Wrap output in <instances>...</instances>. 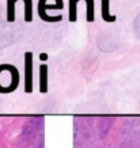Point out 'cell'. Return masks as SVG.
Here are the masks:
<instances>
[{
  "mask_svg": "<svg viewBox=\"0 0 140 148\" xmlns=\"http://www.w3.org/2000/svg\"><path fill=\"white\" fill-rule=\"evenodd\" d=\"M25 92H33V53H25Z\"/></svg>",
  "mask_w": 140,
  "mask_h": 148,
  "instance_id": "cell-3",
  "label": "cell"
},
{
  "mask_svg": "<svg viewBox=\"0 0 140 148\" xmlns=\"http://www.w3.org/2000/svg\"><path fill=\"white\" fill-rule=\"evenodd\" d=\"M19 84V72L16 67L11 65L7 77L3 76V73L0 71V94H10L18 88Z\"/></svg>",
  "mask_w": 140,
  "mask_h": 148,
  "instance_id": "cell-1",
  "label": "cell"
},
{
  "mask_svg": "<svg viewBox=\"0 0 140 148\" xmlns=\"http://www.w3.org/2000/svg\"><path fill=\"white\" fill-rule=\"evenodd\" d=\"M40 92L46 94L48 92V65L42 64L40 67Z\"/></svg>",
  "mask_w": 140,
  "mask_h": 148,
  "instance_id": "cell-4",
  "label": "cell"
},
{
  "mask_svg": "<svg viewBox=\"0 0 140 148\" xmlns=\"http://www.w3.org/2000/svg\"><path fill=\"white\" fill-rule=\"evenodd\" d=\"M63 0H56L54 3H49V0H38V15L42 21L45 22H60L63 16L56 15V16H49L48 10H63Z\"/></svg>",
  "mask_w": 140,
  "mask_h": 148,
  "instance_id": "cell-2",
  "label": "cell"
},
{
  "mask_svg": "<svg viewBox=\"0 0 140 148\" xmlns=\"http://www.w3.org/2000/svg\"><path fill=\"white\" fill-rule=\"evenodd\" d=\"M41 58H42V60L45 61L46 58H48V54H46V53H42V54H41Z\"/></svg>",
  "mask_w": 140,
  "mask_h": 148,
  "instance_id": "cell-10",
  "label": "cell"
},
{
  "mask_svg": "<svg viewBox=\"0 0 140 148\" xmlns=\"http://www.w3.org/2000/svg\"><path fill=\"white\" fill-rule=\"evenodd\" d=\"M18 1V0H15ZM25 3V21L32 22L33 21V0H22Z\"/></svg>",
  "mask_w": 140,
  "mask_h": 148,
  "instance_id": "cell-6",
  "label": "cell"
},
{
  "mask_svg": "<svg viewBox=\"0 0 140 148\" xmlns=\"http://www.w3.org/2000/svg\"><path fill=\"white\" fill-rule=\"evenodd\" d=\"M15 0H7V21L14 22L15 21Z\"/></svg>",
  "mask_w": 140,
  "mask_h": 148,
  "instance_id": "cell-8",
  "label": "cell"
},
{
  "mask_svg": "<svg viewBox=\"0 0 140 148\" xmlns=\"http://www.w3.org/2000/svg\"><path fill=\"white\" fill-rule=\"evenodd\" d=\"M78 1L76 0H69V22H76L78 19Z\"/></svg>",
  "mask_w": 140,
  "mask_h": 148,
  "instance_id": "cell-9",
  "label": "cell"
},
{
  "mask_svg": "<svg viewBox=\"0 0 140 148\" xmlns=\"http://www.w3.org/2000/svg\"><path fill=\"white\" fill-rule=\"evenodd\" d=\"M109 1L110 0H101V3H102V10H101V14H102V19H104L105 22H116V19L117 16H114L112 14L109 12Z\"/></svg>",
  "mask_w": 140,
  "mask_h": 148,
  "instance_id": "cell-5",
  "label": "cell"
},
{
  "mask_svg": "<svg viewBox=\"0 0 140 148\" xmlns=\"http://www.w3.org/2000/svg\"><path fill=\"white\" fill-rule=\"evenodd\" d=\"M80 1V0H76ZM87 4V22H94L95 19V7H94V0H84Z\"/></svg>",
  "mask_w": 140,
  "mask_h": 148,
  "instance_id": "cell-7",
  "label": "cell"
}]
</instances>
